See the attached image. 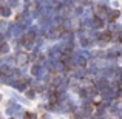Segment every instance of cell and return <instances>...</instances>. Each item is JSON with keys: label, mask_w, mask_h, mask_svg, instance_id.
I'll return each mask as SVG.
<instances>
[]
</instances>
